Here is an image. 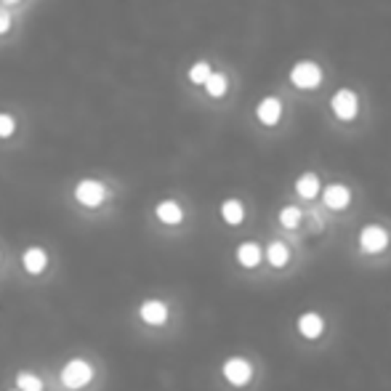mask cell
Instances as JSON below:
<instances>
[{
	"label": "cell",
	"instance_id": "52a82bcc",
	"mask_svg": "<svg viewBox=\"0 0 391 391\" xmlns=\"http://www.w3.org/2000/svg\"><path fill=\"white\" fill-rule=\"evenodd\" d=\"M139 317H142L147 325L160 327V325H165V322H168L171 309H168V304H165V301H160V298H147V301L139 306Z\"/></svg>",
	"mask_w": 391,
	"mask_h": 391
},
{
	"label": "cell",
	"instance_id": "7c38bea8",
	"mask_svg": "<svg viewBox=\"0 0 391 391\" xmlns=\"http://www.w3.org/2000/svg\"><path fill=\"white\" fill-rule=\"evenodd\" d=\"M234 256H237V264L239 266H245V269H256L261 261H264V250H261L259 242H239L237 250H234Z\"/></svg>",
	"mask_w": 391,
	"mask_h": 391
},
{
	"label": "cell",
	"instance_id": "2e32d148",
	"mask_svg": "<svg viewBox=\"0 0 391 391\" xmlns=\"http://www.w3.org/2000/svg\"><path fill=\"white\" fill-rule=\"evenodd\" d=\"M221 218L227 221L229 227H239L242 224V218H245V205L239 203V200H224L221 203Z\"/></svg>",
	"mask_w": 391,
	"mask_h": 391
},
{
	"label": "cell",
	"instance_id": "5bb4252c",
	"mask_svg": "<svg viewBox=\"0 0 391 391\" xmlns=\"http://www.w3.org/2000/svg\"><path fill=\"white\" fill-rule=\"evenodd\" d=\"M319 189H322L319 176L312 174V171L301 174L298 176V181H295V192H298V197H304V200H314V197L319 195Z\"/></svg>",
	"mask_w": 391,
	"mask_h": 391
},
{
	"label": "cell",
	"instance_id": "e0dca14e",
	"mask_svg": "<svg viewBox=\"0 0 391 391\" xmlns=\"http://www.w3.org/2000/svg\"><path fill=\"white\" fill-rule=\"evenodd\" d=\"M227 88H229V80L224 72H210V77L205 80V91H208V96H213V98H221L224 94H227Z\"/></svg>",
	"mask_w": 391,
	"mask_h": 391
},
{
	"label": "cell",
	"instance_id": "7a4b0ae2",
	"mask_svg": "<svg viewBox=\"0 0 391 391\" xmlns=\"http://www.w3.org/2000/svg\"><path fill=\"white\" fill-rule=\"evenodd\" d=\"M389 232L380 227V224H365V227L359 229V237H357V245L362 253H368V256H378L383 250L389 248Z\"/></svg>",
	"mask_w": 391,
	"mask_h": 391
},
{
	"label": "cell",
	"instance_id": "5b68a950",
	"mask_svg": "<svg viewBox=\"0 0 391 391\" xmlns=\"http://www.w3.org/2000/svg\"><path fill=\"white\" fill-rule=\"evenodd\" d=\"M330 107H333V115L338 120H354L359 112V96L351 88H341L330 98Z\"/></svg>",
	"mask_w": 391,
	"mask_h": 391
},
{
	"label": "cell",
	"instance_id": "ac0fdd59",
	"mask_svg": "<svg viewBox=\"0 0 391 391\" xmlns=\"http://www.w3.org/2000/svg\"><path fill=\"white\" fill-rule=\"evenodd\" d=\"M301 221H304V210L298 205H285L280 210V224L285 229H298L301 227Z\"/></svg>",
	"mask_w": 391,
	"mask_h": 391
},
{
	"label": "cell",
	"instance_id": "d6986e66",
	"mask_svg": "<svg viewBox=\"0 0 391 391\" xmlns=\"http://www.w3.org/2000/svg\"><path fill=\"white\" fill-rule=\"evenodd\" d=\"M16 389L19 391H43V380L33 373H16Z\"/></svg>",
	"mask_w": 391,
	"mask_h": 391
},
{
	"label": "cell",
	"instance_id": "8992f818",
	"mask_svg": "<svg viewBox=\"0 0 391 391\" xmlns=\"http://www.w3.org/2000/svg\"><path fill=\"white\" fill-rule=\"evenodd\" d=\"M221 373H224L227 383H232V386H248L250 378H253V365L245 357H229L221 365Z\"/></svg>",
	"mask_w": 391,
	"mask_h": 391
},
{
	"label": "cell",
	"instance_id": "9a60e30c",
	"mask_svg": "<svg viewBox=\"0 0 391 391\" xmlns=\"http://www.w3.org/2000/svg\"><path fill=\"white\" fill-rule=\"evenodd\" d=\"M264 256H266V261L272 264L274 269H283L285 264L290 261V248L285 245L283 239H274V242L266 245V253H264Z\"/></svg>",
	"mask_w": 391,
	"mask_h": 391
},
{
	"label": "cell",
	"instance_id": "4fadbf2b",
	"mask_svg": "<svg viewBox=\"0 0 391 391\" xmlns=\"http://www.w3.org/2000/svg\"><path fill=\"white\" fill-rule=\"evenodd\" d=\"M154 216H157V221L168 224V227H176V224L184 221V208L178 205L176 200H163V203H157V208H154Z\"/></svg>",
	"mask_w": 391,
	"mask_h": 391
},
{
	"label": "cell",
	"instance_id": "ba28073f",
	"mask_svg": "<svg viewBox=\"0 0 391 391\" xmlns=\"http://www.w3.org/2000/svg\"><path fill=\"white\" fill-rule=\"evenodd\" d=\"M295 330L306 341H317V338H322V333H325V317L317 314V312H304V314L295 319Z\"/></svg>",
	"mask_w": 391,
	"mask_h": 391
},
{
	"label": "cell",
	"instance_id": "277c9868",
	"mask_svg": "<svg viewBox=\"0 0 391 391\" xmlns=\"http://www.w3.org/2000/svg\"><path fill=\"white\" fill-rule=\"evenodd\" d=\"M107 197H109L107 186L101 184V181H96V178H83L75 186V200L83 208H98Z\"/></svg>",
	"mask_w": 391,
	"mask_h": 391
},
{
	"label": "cell",
	"instance_id": "9c48e42d",
	"mask_svg": "<svg viewBox=\"0 0 391 391\" xmlns=\"http://www.w3.org/2000/svg\"><path fill=\"white\" fill-rule=\"evenodd\" d=\"M256 118H259V123H264V125H277L280 123V118H283V101L277 96H266L259 101V107H256Z\"/></svg>",
	"mask_w": 391,
	"mask_h": 391
},
{
	"label": "cell",
	"instance_id": "8fae6325",
	"mask_svg": "<svg viewBox=\"0 0 391 391\" xmlns=\"http://www.w3.org/2000/svg\"><path fill=\"white\" fill-rule=\"evenodd\" d=\"M22 266L27 274H33V277H38V274L45 272V266H48V253H45L43 248H38V245H33V248H27L22 253Z\"/></svg>",
	"mask_w": 391,
	"mask_h": 391
},
{
	"label": "cell",
	"instance_id": "6da1fadb",
	"mask_svg": "<svg viewBox=\"0 0 391 391\" xmlns=\"http://www.w3.org/2000/svg\"><path fill=\"white\" fill-rule=\"evenodd\" d=\"M94 375H96V370H94V365L88 362V359L83 357H75L69 359L64 368H62V373H59V378H62V383H64L67 389H83V386H88L91 380H94Z\"/></svg>",
	"mask_w": 391,
	"mask_h": 391
},
{
	"label": "cell",
	"instance_id": "7402d4cb",
	"mask_svg": "<svg viewBox=\"0 0 391 391\" xmlns=\"http://www.w3.org/2000/svg\"><path fill=\"white\" fill-rule=\"evenodd\" d=\"M8 30H11V13L6 8H0V35H6Z\"/></svg>",
	"mask_w": 391,
	"mask_h": 391
},
{
	"label": "cell",
	"instance_id": "603a6c76",
	"mask_svg": "<svg viewBox=\"0 0 391 391\" xmlns=\"http://www.w3.org/2000/svg\"><path fill=\"white\" fill-rule=\"evenodd\" d=\"M0 3H6V6H13V3H19V0H0Z\"/></svg>",
	"mask_w": 391,
	"mask_h": 391
},
{
	"label": "cell",
	"instance_id": "cb8c5ba5",
	"mask_svg": "<svg viewBox=\"0 0 391 391\" xmlns=\"http://www.w3.org/2000/svg\"><path fill=\"white\" fill-rule=\"evenodd\" d=\"M13 391H19V389H13Z\"/></svg>",
	"mask_w": 391,
	"mask_h": 391
},
{
	"label": "cell",
	"instance_id": "30bf717a",
	"mask_svg": "<svg viewBox=\"0 0 391 391\" xmlns=\"http://www.w3.org/2000/svg\"><path fill=\"white\" fill-rule=\"evenodd\" d=\"M322 203L330 210H344L351 203V192H348L346 184H330L322 189Z\"/></svg>",
	"mask_w": 391,
	"mask_h": 391
},
{
	"label": "cell",
	"instance_id": "3957f363",
	"mask_svg": "<svg viewBox=\"0 0 391 391\" xmlns=\"http://www.w3.org/2000/svg\"><path fill=\"white\" fill-rule=\"evenodd\" d=\"M290 83L298 91H314V88L322 86V69L314 62H298L290 69Z\"/></svg>",
	"mask_w": 391,
	"mask_h": 391
},
{
	"label": "cell",
	"instance_id": "44dd1931",
	"mask_svg": "<svg viewBox=\"0 0 391 391\" xmlns=\"http://www.w3.org/2000/svg\"><path fill=\"white\" fill-rule=\"evenodd\" d=\"M16 133V120L8 112H0V139H11Z\"/></svg>",
	"mask_w": 391,
	"mask_h": 391
},
{
	"label": "cell",
	"instance_id": "ffe728a7",
	"mask_svg": "<svg viewBox=\"0 0 391 391\" xmlns=\"http://www.w3.org/2000/svg\"><path fill=\"white\" fill-rule=\"evenodd\" d=\"M210 64L208 62H197V64H192V69H189V80L195 83V86H205V80L210 77Z\"/></svg>",
	"mask_w": 391,
	"mask_h": 391
}]
</instances>
